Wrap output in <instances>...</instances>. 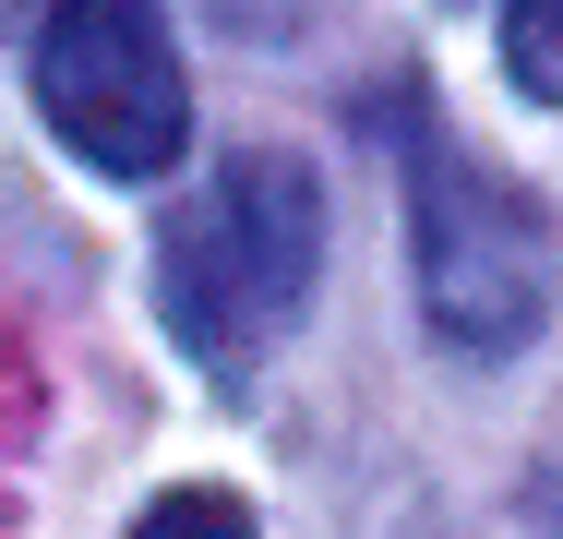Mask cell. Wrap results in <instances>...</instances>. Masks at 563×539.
<instances>
[{"label":"cell","mask_w":563,"mask_h":539,"mask_svg":"<svg viewBox=\"0 0 563 539\" xmlns=\"http://www.w3.org/2000/svg\"><path fill=\"white\" fill-rule=\"evenodd\" d=\"M396 168H408V252H420V312L444 348L467 360H504L552 323L563 252L552 216L528 205L492 156H467L420 97H396Z\"/></svg>","instance_id":"obj_2"},{"label":"cell","mask_w":563,"mask_h":539,"mask_svg":"<svg viewBox=\"0 0 563 539\" xmlns=\"http://www.w3.org/2000/svg\"><path fill=\"white\" fill-rule=\"evenodd\" d=\"M24 85L48 108V132L109 180H168L192 144V73L156 0H36Z\"/></svg>","instance_id":"obj_3"},{"label":"cell","mask_w":563,"mask_h":539,"mask_svg":"<svg viewBox=\"0 0 563 539\" xmlns=\"http://www.w3.org/2000/svg\"><path fill=\"white\" fill-rule=\"evenodd\" d=\"M504 73L516 97L563 108V0H504Z\"/></svg>","instance_id":"obj_4"},{"label":"cell","mask_w":563,"mask_h":539,"mask_svg":"<svg viewBox=\"0 0 563 539\" xmlns=\"http://www.w3.org/2000/svg\"><path fill=\"white\" fill-rule=\"evenodd\" d=\"M132 539H252V504L240 492H156L132 516Z\"/></svg>","instance_id":"obj_5"},{"label":"cell","mask_w":563,"mask_h":539,"mask_svg":"<svg viewBox=\"0 0 563 539\" xmlns=\"http://www.w3.org/2000/svg\"><path fill=\"white\" fill-rule=\"evenodd\" d=\"M312 276H324V193L288 144L217 156L192 180V205L168 216V240H156V312L217 384L264 372V348L300 323Z\"/></svg>","instance_id":"obj_1"}]
</instances>
